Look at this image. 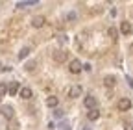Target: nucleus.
<instances>
[{
	"label": "nucleus",
	"mask_w": 133,
	"mask_h": 130,
	"mask_svg": "<svg viewBox=\"0 0 133 130\" xmlns=\"http://www.w3.org/2000/svg\"><path fill=\"white\" fill-rule=\"evenodd\" d=\"M19 95H21V99H31L33 97V91L30 89V87H21V91H19Z\"/></svg>",
	"instance_id": "9"
},
{
	"label": "nucleus",
	"mask_w": 133,
	"mask_h": 130,
	"mask_svg": "<svg viewBox=\"0 0 133 130\" xmlns=\"http://www.w3.org/2000/svg\"><path fill=\"white\" fill-rule=\"evenodd\" d=\"M115 84H116V78H115V76H105V78H104V86H105V87H113Z\"/></svg>",
	"instance_id": "12"
},
{
	"label": "nucleus",
	"mask_w": 133,
	"mask_h": 130,
	"mask_svg": "<svg viewBox=\"0 0 133 130\" xmlns=\"http://www.w3.org/2000/svg\"><path fill=\"white\" fill-rule=\"evenodd\" d=\"M8 130H19V123H17V121H11V123L8 125Z\"/></svg>",
	"instance_id": "17"
},
{
	"label": "nucleus",
	"mask_w": 133,
	"mask_h": 130,
	"mask_svg": "<svg viewBox=\"0 0 133 130\" xmlns=\"http://www.w3.org/2000/svg\"><path fill=\"white\" fill-rule=\"evenodd\" d=\"M87 117H89V121H96V119L100 117V111H98V110H89Z\"/></svg>",
	"instance_id": "13"
},
{
	"label": "nucleus",
	"mask_w": 133,
	"mask_h": 130,
	"mask_svg": "<svg viewBox=\"0 0 133 130\" xmlns=\"http://www.w3.org/2000/svg\"><path fill=\"white\" fill-rule=\"evenodd\" d=\"M28 54H30V48H28V46H24V48H22V50L19 52V60H24V58H26Z\"/></svg>",
	"instance_id": "15"
},
{
	"label": "nucleus",
	"mask_w": 133,
	"mask_h": 130,
	"mask_svg": "<svg viewBox=\"0 0 133 130\" xmlns=\"http://www.w3.org/2000/svg\"><path fill=\"white\" fill-rule=\"evenodd\" d=\"M52 58H54V61H57V63H65L66 60H69V52L61 48V50H56V52L52 54Z\"/></svg>",
	"instance_id": "1"
},
{
	"label": "nucleus",
	"mask_w": 133,
	"mask_h": 130,
	"mask_svg": "<svg viewBox=\"0 0 133 130\" xmlns=\"http://www.w3.org/2000/svg\"><path fill=\"white\" fill-rule=\"evenodd\" d=\"M6 93H8V86H6L4 82H0V99H2Z\"/></svg>",
	"instance_id": "16"
},
{
	"label": "nucleus",
	"mask_w": 133,
	"mask_h": 130,
	"mask_svg": "<svg viewBox=\"0 0 133 130\" xmlns=\"http://www.w3.org/2000/svg\"><path fill=\"white\" fill-rule=\"evenodd\" d=\"M83 104H85V108H89V110H96V104H98V101H96V97H92V95H87V97H85V101H83Z\"/></svg>",
	"instance_id": "3"
},
{
	"label": "nucleus",
	"mask_w": 133,
	"mask_h": 130,
	"mask_svg": "<svg viewBox=\"0 0 133 130\" xmlns=\"http://www.w3.org/2000/svg\"><path fill=\"white\" fill-rule=\"evenodd\" d=\"M21 91V86H19V82H11L9 86H8V93L13 97V95H17V93H19Z\"/></svg>",
	"instance_id": "8"
},
{
	"label": "nucleus",
	"mask_w": 133,
	"mask_h": 130,
	"mask_svg": "<svg viewBox=\"0 0 133 130\" xmlns=\"http://www.w3.org/2000/svg\"><path fill=\"white\" fill-rule=\"evenodd\" d=\"M33 4H37L35 0H31V2H19V4H17V8H24V6H33Z\"/></svg>",
	"instance_id": "18"
},
{
	"label": "nucleus",
	"mask_w": 133,
	"mask_h": 130,
	"mask_svg": "<svg viewBox=\"0 0 133 130\" xmlns=\"http://www.w3.org/2000/svg\"><path fill=\"white\" fill-rule=\"evenodd\" d=\"M26 69H28V71H33V69H35V61H30V63L26 65Z\"/></svg>",
	"instance_id": "19"
},
{
	"label": "nucleus",
	"mask_w": 133,
	"mask_h": 130,
	"mask_svg": "<svg viewBox=\"0 0 133 130\" xmlns=\"http://www.w3.org/2000/svg\"><path fill=\"white\" fill-rule=\"evenodd\" d=\"M46 104H48L50 108H57V104H59V99H57L56 95H52V97H48V99H46Z\"/></svg>",
	"instance_id": "11"
},
{
	"label": "nucleus",
	"mask_w": 133,
	"mask_h": 130,
	"mask_svg": "<svg viewBox=\"0 0 133 130\" xmlns=\"http://www.w3.org/2000/svg\"><path fill=\"white\" fill-rule=\"evenodd\" d=\"M107 36H109L113 41H116V37H118V32H116L115 28H109V30H107Z\"/></svg>",
	"instance_id": "14"
},
{
	"label": "nucleus",
	"mask_w": 133,
	"mask_h": 130,
	"mask_svg": "<svg viewBox=\"0 0 133 130\" xmlns=\"http://www.w3.org/2000/svg\"><path fill=\"white\" fill-rule=\"evenodd\" d=\"M131 30H133V28H131V24H129L128 21H124V22L120 24V32H122L124 36H129V34H131Z\"/></svg>",
	"instance_id": "10"
},
{
	"label": "nucleus",
	"mask_w": 133,
	"mask_h": 130,
	"mask_svg": "<svg viewBox=\"0 0 133 130\" xmlns=\"http://www.w3.org/2000/svg\"><path fill=\"white\" fill-rule=\"evenodd\" d=\"M0 111H2V115H4L6 119H13V115H15V111H13L11 106H2V108H0Z\"/></svg>",
	"instance_id": "5"
},
{
	"label": "nucleus",
	"mask_w": 133,
	"mask_h": 130,
	"mask_svg": "<svg viewBox=\"0 0 133 130\" xmlns=\"http://www.w3.org/2000/svg\"><path fill=\"white\" fill-rule=\"evenodd\" d=\"M44 22H46V19L43 17V15H35V17L31 19V26H33V28H43Z\"/></svg>",
	"instance_id": "4"
},
{
	"label": "nucleus",
	"mask_w": 133,
	"mask_h": 130,
	"mask_svg": "<svg viewBox=\"0 0 133 130\" xmlns=\"http://www.w3.org/2000/svg\"><path fill=\"white\" fill-rule=\"evenodd\" d=\"M76 97H81V87L79 86H72L69 89V99H76Z\"/></svg>",
	"instance_id": "7"
},
{
	"label": "nucleus",
	"mask_w": 133,
	"mask_h": 130,
	"mask_svg": "<svg viewBox=\"0 0 133 130\" xmlns=\"http://www.w3.org/2000/svg\"><path fill=\"white\" fill-rule=\"evenodd\" d=\"M81 69H83V65H81V61H79V60H72V61H70L69 71H70L72 74H79V73H81Z\"/></svg>",
	"instance_id": "2"
},
{
	"label": "nucleus",
	"mask_w": 133,
	"mask_h": 130,
	"mask_svg": "<svg viewBox=\"0 0 133 130\" xmlns=\"http://www.w3.org/2000/svg\"><path fill=\"white\" fill-rule=\"evenodd\" d=\"M129 108H131V101L129 99H120L118 101V110L120 111H128Z\"/></svg>",
	"instance_id": "6"
}]
</instances>
